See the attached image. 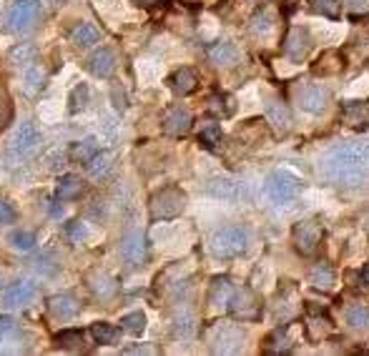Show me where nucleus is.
<instances>
[{
    "label": "nucleus",
    "instance_id": "nucleus-1",
    "mask_svg": "<svg viewBox=\"0 0 369 356\" xmlns=\"http://www.w3.org/2000/svg\"><path fill=\"white\" fill-rule=\"evenodd\" d=\"M319 171L334 186L354 188L369 176V144H339L326 150Z\"/></svg>",
    "mask_w": 369,
    "mask_h": 356
},
{
    "label": "nucleus",
    "instance_id": "nucleus-2",
    "mask_svg": "<svg viewBox=\"0 0 369 356\" xmlns=\"http://www.w3.org/2000/svg\"><path fill=\"white\" fill-rule=\"evenodd\" d=\"M249 231L244 226H226L213 233L211 241H209V251H211L216 258H234L241 256L246 249H249Z\"/></svg>",
    "mask_w": 369,
    "mask_h": 356
},
{
    "label": "nucleus",
    "instance_id": "nucleus-3",
    "mask_svg": "<svg viewBox=\"0 0 369 356\" xmlns=\"http://www.w3.org/2000/svg\"><path fill=\"white\" fill-rule=\"evenodd\" d=\"M40 144V133H38L33 121H23L18 125V131L13 133L10 144L6 148V163L8 166H20L23 161L33 156V150Z\"/></svg>",
    "mask_w": 369,
    "mask_h": 356
},
{
    "label": "nucleus",
    "instance_id": "nucleus-4",
    "mask_svg": "<svg viewBox=\"0 0 369 356\" xmlns=\"http://www.w3.org/2000/svg\"><path fill=\"white\" fill-rule=\"evenodd\" d=\"M301 191V183L294 173H289V171H271L266 176V181H264V194L266 199L284 206V203H292V201L299 196Z\"/></svg>",
    "mask_w": 369,
    "mask_h": 356
},
{
    "label": "nucleus",
    "instance_id": "nucleus-5",
    "mask_svg": "<svg viewBox=\"0 0 369 356\" xmlns=\"http://www.w3.org/2000/svg\"><path fill=\"white\" fill-rule=\"evenodd\" d=\"M186 208V194L181 188L166 186L151 196V219L153 221H169L176 219Z\"/></svg>",
    "mask_w": 369,
    "mask_h": 356
},
{
    "label": "nucleus",
    "instance_id": "nucleus-6",
    "mask_svg": "<svg viewBox=\"0 0 369 356\" xmlns=\"http://www.w3.org/2000/svg\"><path fill=\"white\" fill-rule=\"evenodd\" d=\"M209 341H211L213 354H236L244 349V329L229 321H221L209 332Z\"/></svg>",
    "mask_w": 369,
    "mask_h": 356
},
{
    "label": "nucleus",
    "instance_id": "nucleus-7",
    "mask_svg": "<svg viewBox=\"0 0 369 356\" xmlns=\"http://www.w3.org/2000/svg\"><path fill=\"white\" fill-rule=\"evenodd\" d=\"M38 15H40V0H18L13 3L8 10V31L10 33H28L36 25Z\"/></svg>",
    "mask_w": 369,
    "mask_h": 356
},
{
    "label": "nucleus",
    "instance_id": "nucleus-8",
    "mask_svg": "<svg viewBox=\"0 0 369 356\" xmlns=\"http://www.w3.org/2000/svg\"><path fill=\"white\" fill-rule=\"evenodd\" d=\"M292 238H294V249L299 251L301 256H312L314 251L319 249L322 241V224L317 219L309 221H299L292 231Z\"/></svg>",
    "mask_w": 369,
    "mask_h": 356
},
{
    "label": "nucleus",
    "instance_id": "nucleus-9",
    "mask_svg": "<svg viewBox=\"0 0 369 356\" xmlns=\"http://www.w3.org/2000/svg\"><path fill=\"white\" fill-rule=\"evenodd\" d=\"M121 256L131 269H141L149 261V244L141 231H131L121 238Z\"/></svg>",
    "mask_w": 369,
    "mask_h": 356
},
{
    "label": "nucleus",
    "instance_id": "nucleus-10",
    "mask_svg": "<svg viewBox=\"0 0 369 356\" xmlns=\"http://www.w3.org/2000/svg\"><path fill=\"white\" fill-rule=\"evenodd\" d=\"M309 50H312V33L301 25L289 28L287 38H284V56L292 63H301L309 56Z\"/></svg>",
    "mask_w": 369,
    "mask_h": 356
},
{
    "label": "nucleus",
    "instance_id": "nucleus-11",
    "mask_svg": "<svg viewBox=\"0 0 369 356\" xmlns=\"http://www.w3.org/2000/svg\"><path fill=\"white\" fill-rule=\"evenodd\" d=\"M301 111L312 113V116H319L329 108V91L322 86H301L299 93H296Z\"/></svg>",
    "mask_w": 369,
    "mask_h": 356
},
{
    "label": "nucleus",
    "instance_id": "nucleus-12",
    "mask_svg": "<svg viewBox=\"0 0 369 356\" xmlns=\"http://www.w3.org/2000/svg\"><path fill=\"white\" fill-rule=\"evenodd\" d=\"M206 58L211 65L216 68H234L241 61V50L232 43V40H221V43H213L211 48L206 50Z\"/></svg>",
    "mask_w": 369,
    "mask_h": 356
},
{
    "label": "nucleus",
    "instance_id": "nucleus-13",
    "mask_svg": "<svg viewBox=\"0 0 369 356\" xmlns=\"http://www.w3.org/2000/svg\"><path fill=\"white\" fill-rule=\"evenodd\" d=\"M36 296H38L36 284L33 281H18V284H13L6 294H3V304L10 307V309H23V307H28V304H33Z\"/></svg>",
    "mask_w": 369,
    "mask_h": 356
},
{
    "label": "nucleus",
    "instance_id": "nucleus-14",
    "mask_svg": "<svg viewBox=\"0 0 369 356\" xmlns=\"http://www.w3.org/2000/svg\"><path fill=\"white\" fill-rule=\"evenodd\" d=\"M229 309H232V311L236 314L241 321L257 319L259 316V301L254 299V294H251L249 288H236V291H234L232 304H229Z\"/></svg>",
    "mask_w": 369,
    "mask_h": 356
},
{
    "label": "nucleus",
    "instance_id": "nucleus-15",
    "mask_svg": "<svg viewBox=\"0 0 369 356\" xmlns=\"http://www.w3.org/2000/svg\"><path fill=\"white\" fill-rule=\"evenodd\" d=\"M191 123H194V118H191V111L183 106H174L166 111V116H163V131L171 133V136H183V133H188V128H191Z\"/></svg>",
    "mask_w": 369,
    "mask_h": 356
},
{
    "label": "nucleus",
    "instance_id": "nucleus-16",
    "mask_svg": "<svg viewBox=\"0 0 369 356\" xmlns=\"http://www.w3.org/2000/svg\"><path fill=\"white\" fill-rule=\"evenodd\" d=\"M116 65H119V58H116V53L111 48H100L88 58V70L96 78H111L116 73Z\"/></svg>",
    "mask_w": 369,
    "mask_h": 356
},
{
    "label": "nucleus",
    "instance_id": "nucleus-17",
    "mask_svg": "<svg viewBox=\"0 0 369 356\" xmlns=\"http://www.w3.org/2000/svg\"><path fill=\"white\" fill-rule=\"evenodd\" d=\"M342 121H345L349 128H367L369 100H345V103H342Z\"/></svg>",
    "mask_w": 369,
    "mask_h": 356
},
{
    "label": "nucleus",
    "instance_id": "nucleus-18",
    "mask_svg": "<svg viewBox=\"0 0 369 356\" xmlns=\"http://www.w3.org/2000/svg\"><path fill=\"white\" fill-rule=\"evenodd\" d=\"M234 284L229 276H216L211 281V288H209V304H211V309H229V304H232L234 299Z\"/></svg>",
    "mask_w": 369,
    "mask_h": 356
},
{
    "label": "nucleus",
    "instance_id": "nucleus-19",
    "mask_svg": "<svg viewBox=\"0 0 369 356\" xmlns=\"http://www.w3.org/2000/svg\"><path fill=\"white\" fill-rule=\"evenodd\" d=\"M86 284L88 288L93 291L96 299L100 301H111L113 296H116V279L113 276H108L106 271H91V274L86 276Z\"/></svg>",
    "mask_w": 369,
    "mask_h": 356
},
{
    "label": "nucleus",
    "instance_id": "nucleus-20",
    "mask_svg": "<svg viewBox=\"0 0 369 356\" xmlns=\"http://www.w3.org/2000/svg\"><path fill=\"white\" fill-rule=\"evenodd\" d=\"M48 311L53 314L56 319L68 321L81 311V304H78V299H75L73 294H56L48 301Z\"/></svg>",
    "mask_w": 369,
    "mask_h": 356
},
{
    "label": "nucleus",
    "instance_id": "nucleus-21",
    "mask_svg": "<svg viewBox=\"0 0 369 356\" xmlns=\"http://www.w3.org/2000/svg\"><path fill=\"white\" fill-rule=\"evenodd\" d=\"M206 191L219 201H236L239 194H241V186L229 176H216V178H211L206 183Z\"/></svg>",
    "mask_w": 369,
    "mask_h": 356
},
{
    "label": "nucleus",
    "instance_id": "nucleus-22",
    "mask_svg": "<svg viewBox=\"0 0 369 356\" xmlns=\"http://www.w3.org/2000/svg\"><path fill=\"white\" fill-rule=\"evenodd\" d=\"M266 118H269V123L276 128V133H287L289 125H292V113H289L287 103L279 98H271L269 103H266Z\"/></svg>",
    "mask_w": 369,
    "mask_h": 356
},
{
    "label": "nucleus",
    "instance_id": "nucleus-23",
    "mask_svg": "<svg viewBox=\"0 0 369 356\" xmlns=\"http://www.w3.org/2000/svg\"><path fill=\"white\" fill-rule=\"evenodd\" d=\"M83 191H86V183H83L81 176L66 173V176H61V181H58L56 196L61 201H75V199H81Z\"/></svg>",
    "mask_w": 369,
    "mask_h": 356
},
{
    "label": "nucleus",
    "instance_id": "nucleus-24",
    "mask_svg": "<svg viewBox=\"0 0 369 356\" xmlns=\"http://www.w3.org/2000/svg\"><path fill=\"white\" fill-rule=\"evenodd\" d=\"M294 349V339H292V326L276 329L266 341V354H289Z\"/></svg>",
    "mask_w": 369,
    "mask_h": 356
},
{
    "label": "nucleus",
    "instance_id": "nucleus-25",
    "mask_svg": "<svg viewBox=\"0 0 369 356\" xmlns=\"http://www.w3.org/2000/svg\"><path fill=\"white\" fill-rule=\"evenodd\" d=\"M196 86H199V78H196V73L191 68H179L171 75V88H174L179 95L194 93Z\"/></svg>",
    "mask_w": 369,
    "mask_h": 356
},
{
    "label": "nucleus",
    "instance_id": "nucleus-26",
    "mask_svg": "<svg viewBox=\"0 0 369 356\" xmlns=\"http://www.w3.org/2000/svg\"><path fill=\"white\" fill-rule=\"evenodd\" d=\"M91 334H93L96 344L100 346H116L121 341V329L113 324H106V321H96L91 326Z\"/></svg>",
    "mask_w": 369,
    "mask_h": 356
},
{
    "label": "nucleus",
    "instance_id": "nucleus-27",
    "mask_svg": "<svg viewBox=\"0 0 369 356\" xmlns=\"http://www.w3.org/2000/svg\"><path fill=\"white\" fill-rule=\"evenodd\" d=\"M98 40H100V31L91 23H78L70 31V43L78 45V48H88V45L98 43Z\"/></svg>",
    "mask_w": 369,
    "mask_h": 356
},
{
    "label": "nucleus",
    "instance_id": "nucleus-28",
    "mask_svg": "<svg viewBox=\"0 0 369 356\" xmlns=\"http://www.w3.org/2000/svg\"><path fill=\"white\" fill-rule=\"evenodd\" d=\"M209 111L213 116H219V118H232L234 111H236V103L229 93H213L209 98Z\"/></svg>",
    "mask_w": 369,
    "mask_h": 356
},
{
    "label": "nucleus",
    "instance_id": "nucleus-29",
    "mask_svg": "<svg viewBox=\"0 0 369 356\" xmlns=\"http://www.w3.org/2000/svg\"><path fill=\"white\" fill-rule=\"evenodd\" d=\"M221 138H224V131H221V125L216 121H201L199 123V141L206 148H216L221 144Z\"/></svg>",
    "mask_w": 369,
    "mask_h": 356
},
{
    "label": "nucleus",
    "instance_id": "nucleus-30",
    "mask_svg": "<svg viewBox=\"0 0 369 356\" xmlns=\"http://www.w3.org/2000/svg\"><path fill=\"white\" fill-rule=\"evenodd\" d=\"M196 329H199V324H196V316L191 311H181L174 319V336L176 339L196 336Z\"/></svg>",
    "mask_w": 369,
    "mask_h": 356
},
{
    "label": "nucleus",
    "instance_id": "nucleus-31",
    "mask_svg": "<svg viewBox=\"0 0 369 356\" xmlns=\"http://www.w3.org/2000/svg\"><path fill=\"white\" fill-rule=\"evenodd\" d=\"M43 83H45V70L40 68V65H31V68L25 70V75H23V91H25V95H38L40 93V88H43Z\"/></svg>",
    "mask_w": 369,
    "mask_h": 356
},
{
    "label": "nucleus",
    "instance_id": "nucleus-32",
    "mask_svg": "<svg viewBox=\"0 0 369 356\" xmlns=\"http://www.w3.org/2000/svg\"><path fill=\"white\" fill-rule=\"evenodd\" d=\"M36 56H38L36 45H33V43H20V45H15L10 53H8V61H10L15 68H25V65H31V63L36 61Z\"/></svg>",
    "mask_w": 369,
    "mask_h": 356
},
{
    "label": "nucleus",
    "instance_id": "nucleus-33",
    "mask_svg": "<svg viewBox=\"0 0 369 356\" xmlns=\"http://www.w3.org/2000/svg\"><path fill=\"white\" fill-rule=\"evenodd\" d=\"M100 150V146H98V138H93V136H88V138H83V141H78V144L73 146V150H70V156L75 158V161H81V163H88L91 158L96 156Z\"/></svg>",
    "mask_w": 369,
    "mask_h": 356
},
{
    "label": "nucleus",
    "instance_id": "nucleus-34",
    "mask_svg": "<svg viewBox=\"0 0 369 356\" xmlns=\"http://www.w3.org/2000/svg\"><path fill=\"white\" fill-rule=\"evenodd\" d=\"M56 344L66 351H73V354L86 349V344H83V334L78 332V329H66V332H61L56 336Z\"/></svg>",
    "mask_w": 369,
    "mask_h": 356
},
{
    "label": "nucleus",
    "instance_id": "nucleus-35",
    "mask_svg": "<svg viewBox=\"0 0 369 356\" xmlns=\"http://www.w3.org/2000/svg\"><path fill=\"white\" fill-rule=\"evenodd\" d=\"M347 324L354 329V332H369V309L364 304L347 309Z\"/></svg>",
    "mask_w": 369,
    "mask_h": 356
},
{
    "label": "nucleus",
    "instance_id": "nucleus-36",
    "mask_svg": "<svg viewBox=\"0 0 369 356\" xmlns=\"http://www.w3.org/2000/svg\"><path fill=\"white\" fill-rule=\"evenodd\" d=\"M121 332L131 334V336H141L146 332V314L144 311H131L121 319Z\"/></svg>",
    "mask_w": 369,
    "mask_h": 356
},
{
    "label": "nucleus",
    "instance_id": "nucleus-37",
    "mask_svg": "<svg viewBox=\"0 0 369 356\" xmlns=\"http://www.w3.org/2000/svg\"><path fill=\"white\" fill-rule=\"evenodd\" d=\"M312 284L317 288H332V284H334V269L329 266L326 261H322V263H317L312 269Z\"/></svg>",
    "mask_w": 369,
    "mask_h": 356
},
{
    "label": "nucleus",
    "instance_id": "nucleus-38",
    "mask_svg": "<svg viewBox=\"0 0 369 356\" xmlns=\"http://www.w3.org/2000/svg\"><path fill=\"white\" fill-rule=\"evenodd\" d=\"M329 332H332V321L326 319V316H309L307 319V336L312 341H319Z\"/></svg>",
    "mask_w": 369,
    "mask_h": 356
},
{
    "label": "nucleus",
    "instance_id": "nucleus-39",
    "mask_svg": "<svg viewBox=\"0 0 369 356\" xmlns=\"http://www.w3.org/2000/svg\"><path fill=\"white\" fill-rule=\"evenodd\" d=\"M249 31L254 33V36H259V38H266L271 31H274V18H271L266 10L257 13V15H254V20H251V25H249Z\"/></svg>",
    "mask_w": 369,
    "mask_h": 356
},
{
    "label": "nucleus",
    "instance_id": "nucleus-40",
    "mask_svg": "<svg viewBox=\"0 0 369 356\" xmlns=\"http://www.w3.org/2000/svg\"><path fill=\"white\" fill-rule=\"evenodd\" d=\"M337 56H339L337 50H326L324 56L319 58V63L314 65V73H322V75H334V73H339V70H342V65H345V63H342V61L332 63Z\"/></svg>",
    "mask_w": 369,
    "mask_h": 356
},
{
    "label": "nucleus",
    "instance_id": "nucleus-41",
    "mask_svg": "<svg viewBox=\"0 0 369 356\" xmlns=\"http://www.w3.org/2000/svg\"><path fill=\"white\" fill-rule=\"evenodd\" d=\"M8 241H10L13 249L23 251V254H25V251H33V249H36V244H38V238H36V233H33V231H13Z\"/></svg>",
    "mask_w": 369,
    "mask_h": 356
},
{
    "label": "nucleus",
    "instance_id": "nucleus-42",
    "mask_svg": "<svg viewBox=\"0 0 369 356\" xmlns=\"http://www.w3.org/2000/svg\"><path fill=\"white\" fill-rule=\"evenodd\" d=\"M86 166H88V173L93 176V178H103V176L111 171V156H108V153H100V150H98V153H96V156L86 163Z\"/></svg>",
    "mask_w": 369,
    "mask_h": 356
},
{
    "label": "nucleus",
    "instance_id": "nucleus-43",
    "mask_svg": "<svg viewBox=\"0 0 369 356\" xmlns=\"http://www.w3.org/2000/svg\"><path fill=\"white\" fill-rule=\"evenodd\" d=\"M309 8H312V13L324 15V18H339L342 3L339 0H309Z\"/></svg>",
    "mask_w": 369,
    "mask_h": 356
},
{
    "label": "nucleus",
    "instance_id": "nucleus-44",
    "mask_svg": "<svg viewBox=\"0 0 369 356\" xmlns=\"http://www.w3.org/2000/svg\"><path fill=\"white\" fill-rule=\"evenodd\" d=\"M86 103H88V86H86V83H81V86H75L73 93H70V108H68V111L70 113L83 111V108H86Z\"/></svg>",
    "mask_w": 369,
    "mask_h": 356
},
{
    "label": "nucleus",
    "instance_id": "nucleus-45",
    "mask_svg": "<svg viewBox=\"0 0 369 356\" xmlns=\"http://www.w3.org/2000/svg\"><path fill=\"white\" fill-rule=\"evenodd\" d=\"M66 236H68L73 244H83L88 238V229L83 226V221H70V224L66 226Z\"/></svg>",
    "mask_w": 369,
    "mask_h": 356
},
{
    "label": "nucleus",
    "instance_id": "nucleus-46",
    "mask_svg": "<svg viewBox=\"0 0 369 356\" xmlns=\"http://www.w3.org/2000/svg\"><path fill=\"white\" fill-rule=\"evenodd\" d=\"M15 332H18V324H15V319H13V316H0V341L10 339Z\"/></svg>",
    "mask_w": 369,
    "mask_h": 356
},
{
    "label": "nucleus",
    "instance_id": "nucleus-47",
    "mask_svg": "<svg viewBox=\"0 0 369 356\" xmlns=\"http://www.w3.org/2000/svg\"><path fill=\"white\" fill-rule=\"evenodd\" d=\"M15 219H18V211L13 208V203L0 199V224H15Z\"/></svg>",
    "mask_w": 369,
    "mask_h": 356
},
{
    "label": "nucleus",
    "instance_id": "nucleus-48",
    "mask_svg": "<svg viewBox=\"0 0 369 356\" xmlns=\"http://www.w3.org/2000/svg\"><path fill=\"white\" fill-rule=\"evenodd\" d=\"M138 8H144V10H156V8H161V6H166L169 0H133Z\"/></svg>",
    "mask_w": 369,
    "mask_h": 356
},
{
    "label": "nucleus",
    "instance_id": "nucleus-49",
    "mask_svg": "<svg viewBox=\"0 0 369 356\" xmlns=\"http://www.w3.org/2000/svg\"><path fill=\"white\" fill-rule=\"evenodd\" d=\"M33 263H36V271H40V274H53L56 271L53 266H48L50 261H45V258H36Z\"/></svg>",
    "mask_w": 369,
    "mask_h": 356
},
{
    "label": "nucleus",
    "instance_id": "nucleus-50",
    "mask_svg": "<svg viewBox=\"0 0 369 356\" xmlns=\"http://www.w3.org/2000/svg\"><path fill=\"white\" fill-rule=\"evenodd\" d=\"M3 103H6V100H3ZM3 103H0V106H3ZM10 116H13V108L8 106V108H3V113H0V131H3V128H6L8 125V121H10Z\"/></svg>",
    "mask_w": 369,
    "mask_h": 356
},
{
    "label": "nucleus",
    "instance_id": "nucleus-51",
    "mask_svg": "<svg viewBox=\"0 0 369 356\" xmlns=\"http://www.w3.org/2000/svg\"><path fill=\"white\" fill-rule=\"evenodd\" d=\"M123 354H156V349H151V346H131Z\"/></svg>",
    "mask_w": 369,
    "mask_h": 356
},
{
    "label": "nucleus",
    "instance_id": "nucleus-52",
    "mask_svg": "<svg viewBox=\"0 0 369 356\" xmlns=\"http://www.w3.org/2000/svg\"><path fill=\"white\" fill-rule=\"evenodd\" d=\"M359 281H362L364 286H369V263L362 269V274H359Z\"/></svg>",
    "mask_w": 369,
    "mask_h": 356
}]
</instances>
